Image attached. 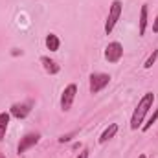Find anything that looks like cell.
<instances>
[{
    "label": "cell",
    "instance_id": "obj_1",
    "mask_svg": "<svg viewBox=\"0 0 158 158\" xmlns=\"http://www.w3.org/2000/svg\"><path fill=\"white\" fill-rule=\"evenodd\" d=\"M153 103H155V94L153 92H145L142 96V99L138 101L132 116H131V129L132 131H136V129L142 127V123H143V119L147 116V112L153 109Z\"/></svg>",
    "mask_w": 158,
    "mask_h": 158
},
{
    "label": "cell",
    "instance_id": "obj_2",
    "mask_svg": "<svg viewBox=\"0 0 158 158\" xmlns=\"http://www.w3.org/2000/svg\"><path fill=\"white\" fill-rule=\"evenodd\" d=\"M121 13H123V4H121V0H112V4H110V7H109L107 20H105V33H107V35H110L112 30L116 28Z\"/></svg>",
    "mask_w": 158,
    "mask_h": 158
},
{
    "label": "cell",
    "instance_id": "obj_3",
    "mask_svg": "<svg viewBox=\"0 0 158 158\" xmlns=\"http://www.w3.org/2000/svg\"><path fill=\"white\" fill-rule=\"evenodd\" d=\"M90 94H99L105 86H109L110 83V76L109 74H101V72H96V74H90Z\"/></svg>",
    "mask_w": 158,
    "mask_h": 158
},
{
    "label": "cell",
    "instance_id": "obj_4",
    "mask_svg": "<svg viewBox=\"0 0 158 158\" xmlns=\"http://www.w3.org/2000/svg\"><path fill=\"white\" fill-rule=\"evenodd\" d=\"M76 94H77V85H76V83H70V85L63 90V94H61V110L68 112V110L72 109L74 99H76Z\"/></svg>",
    "mask_w": 158,
    "mask_h": 158
},
{
    "label": "cell",
    "instance_id": "obj_5",
    "mask_svg": "<svg viewBox=\"0 0 158 158\" xmlns=\"http://www.w3.org/2000/svg\"><path fill=\"white\" fill-rule=\"evenodd\" d=\"M121 57H123V46L119 44L118 40L109 42L107 48H105V59H107L110 64H116V63L121 61Z\"/></svg>",
    "mask_w": 158,
    "mask_h": 158
},
{
    "label": "cell",
    "instance_id": "obj_6",
    "mask_svg": "<svg viewBox=\"0 0 158 158\" xmlns=\"http://www.w3.org/2000/svg\"><path fill=\"white\" fill-rule=\"evenodd\" d=\"M39 140H40L39 132H28L24 138H20V142H19V145H17V153H19V155L26 153L28 149H31L33 145H37Z\"/></svg>",
    "mask_w": 158,
    "mask_h": 158
},
{
    "label": "cell",
    "instance_id": "obj_7",
    "mask_svg": "<svg viewBox=\"0 0 158 158\" xmlns=\"http://www.w3.org/2000/svg\"><path fill=\"white\" fill-rule=\"evenodd\" d=\"M31 107H33V101H26V103H13L11 109H9V114L15 116L17 119H24L30 112H31Z\"/></svg>",
    "mask_w": 158,
    "mask_h": 158
},
{
    "label": "cell",
    "instance_id": "obj_8",
    "mask_svg": "<svg viewBox=\"0 0 158 158\" xmlns=\"http://www.w3.org/2000/svg\"><path fill=\"white\" fill-rule=\"evenodd\" d=\"M147 22H149V7H147V4H143L142 9H140V20H138V35L140 37L145 35Z\"/></svg>",
    "mask_w": 158,
    "mask_h": 158
},
{
    "label": "cell",
    "instance_id": "obj_9",
    "mask_svg": "<svg viewBox=\"0 0 158 158\" xmlns=\"http://www.w3.org/2000/svg\"><path fill=\"white\" fill-rule=\"evenodd\" d=\"M40 63H42V68H44L50 76H55V74L61 72V66H59L53 59H50L48 55H42V57H40Z\"/></svg>",
    "mask_w": 158,
    "mask_h": 158
},
{
    "label": "cell",
    "instance_id": "obj_10",
    "mask_svg": "<svg viewBox=\"0 0 158 158\" xmlns=\"http://www.w3.org/2000/svg\"><path fill=\"white\" fill-rule=\"evenodd\" d=\"M118 129H119L118 123H110V125H109V127H107V129L101 132V136H99V140H98V142H99V143H107L109 140H112V138L116 136Z\"/></svg>",
    "mask_w": 158,
    "mask_h": 158
},
{
    "label": "cell",
    "instance_id": "obj_11",
    "mask_svg": "<svg viewBox=\"0 0 158 158\" xmlns=\"http://www.w3.org/2000/svg\"><path fill=\"white\" fill-rule=\"evenodd\" d=\"M59 46H61V40H59V37H57L55 33H48V35H46V48H48L50 52H57Z\"/></svg>",
    "mask_w": 158,
    "mask_h": 158
},
{
    "label": "cell",
    "instance_id": "obj_12",
    "mask_svg": "<svg viewBox=\"0 0 158 158\" xmlns=\"http://www.w3.org/2000/svg\"><path fill=\"white\" fill-rule=\"evenodd\" d=\"M9 119H11L9 112H0V140L6 136V131L9 127Z\"/></svg>",
    "mask_w": 158,
    "mask_h": 158
},
{
    "label": "cell",
    "instance_id": "obj_13",
    "mask_svg": "<svg viewBox=\"0 0 158 158\" xmlns=\"http://www.w3.org/2000/svg\"><path fill=\"white\" fill-rule=\"evenodd\" d=\"M156 119H158V107H156V109H155V112H153V114H151V116L147 118V121H145V123H143V125H142L140 129H142L143 132H145V131H149V129L153 127V123H155Z\"/></svg>",
    "mask_w": 158,
    "mask_h": 158
},
{
    "label": "cell",
    "instance_id": "obj_14",
    "mask_svg": "<svg viewBox=\"0 0 158 158\" xmlns=\"http://www.w3.org/2000/svg\"><path fill=\"white\" fill-rule=\"evenodd\" d=\"M156 59H158V50H153V53H151V55L147 57V61L143 63V68H145V70H149V68L156 63Z\"/></svg>",
    "mask_w": 158,
    "mask_h": 158
},
{
    "label": "cell",
    "instance_id": "obj_15",
    "mask_svg": "<svg viewBox=\"0 0 158 158\" xmlns=\"http://www.w3.org/2000/svg\"><path fill=\"white\" fill-rule=\"evenodd\" d=\"M74 134H76V132H70V134H64V136H61V138H59V142H61V143H64V142H70Z\"/></svg>",
    "mask_w": 158,
    "mask_h": 158
},
{
    "label": "cell",
    "instance_id": "obj_16",
    "mask_svg": "<svg viewBox=\"0 0 158 158\" xmlns=\"http://www.w3.org/2000/svg\"><path fill=\"white\" fill-rule=\"evenodd\" d=\"M88 153H90L88 149H83V151H81V153H79L76 158H88Z\"/></svg>",
    "mask_w": 158,
    "mask_h": 158
},
{
    "label": "cell",
    "instance_id": "obj_17",
    "mask_svg": "<svg viewBox=\"0 0 158 158\" xmlns=\"http://www.w3.org/2000/svg\"><path fill=\"white\" fill-rule=\"evenodd\" d=\"M153 31L158 33V15H156V19H155V24H153Z\"/></svg>",
    "mask_w": 158,
    "mask_h": 158
},
{
    "label": "cell",
    "instance_id": "obj_18",
    "mask_svg": "<svg viewBox=\"0 0 158 158\" xmlns=\"http://www.w3.org/2000/svg\"><path fill=\"white\" fill-rule=\"evenodd\" d=\"M140 158H145V155H142V156H140Z\"/></svg>",
    "mask_w": 158,
    "mask_h": 158
},
{
    "label": "cell",
    "instance_id": "obj_19",
    "mask_svg": "<svg viewBox=\"0 0 158 158\" xmlns=\"http://www.w3.org/2000/svg\"><path fill=\"white\" fill-rule=\"evenodd\" d=\"M0 158H4V156H2V155H0Z\"/></svg>",
    "mask_w": 158,
    "mask_h": 158
}]
</instances>
